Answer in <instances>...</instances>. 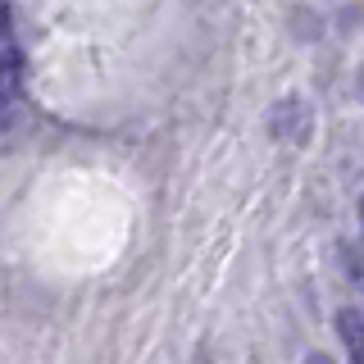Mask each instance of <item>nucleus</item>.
<instances>
[{
  "mask_svg": "<svg viewBox=\"0 0 364 364\" xmlns=\"http://www.w3.org/2000/svg\"><path fill=\"white\" fill-rule=\"evenodd\" d=\"M337 333H341V341H346L350 364H364V314L360 310H341L337 314Z\"/></svg>",
  "mask_w": 364,
  "mask_h": 364,
  "instance_id": "nucleus-1",
  "label": "nucleus"
},
{
  "mask_svg": "<svg viewBox=\"0 0 364 364\" xmlns=\"http://www.w3.org/2000/svg\"><path fill=\"white\" fill-rule=\"evenodd\" d=\"M9 32H14V14H9V5L0 0V41H5Z\"/></svg>",
  "mask_w": 364,
  "mask_h": 364,
  "instance_id": "nucleus-3",
  "label": "nucleus"
},
{
  "mask_svg": "<svg viewBox=\"0 0 364 364\" xmlns=\"http://www.w3.org/2000/svg\"><path fill=\"white\" fill-rule=\"evenodd\" d=\"M305 364H333V360H328V355H318V350H314V355L305 360Z\"/></svg>",
  "mask_w": 364,
  "mask_h": 364,
  "instance_id": "nucleus-4",
  "label": "nucleus"
},
{
  "mask_svg": "<svg viewBox=\"0 0 364 364\" xmlns=\"http://www.w3.org/2000/svg\"><path fill=\"white\" fill-rule=\"evenodd\" d=\"M360 223H364V200H360Z\"/></svg>",
  "mask_w": 364,
  "mask_h": 364,
  "instance_id": "nucleus-5",
  "label": "nucleus"
},
{
  "mask_svg": "<svg viewBox=\"0 0 364 364\" xmlns=\"http://www.w3.org/2000/svg\"><path fill=\"white\" fill-rule=\"evenodd\" d=\"M18 82H23V64H18V55L0 50V109H5L9 100L18 96Z\"/></svg>",
  "mask_w": 364,
  "mask_h": 364,
  "instance_id": "nucleus-2",
  "label": "nucleus"
}]
</instances>
